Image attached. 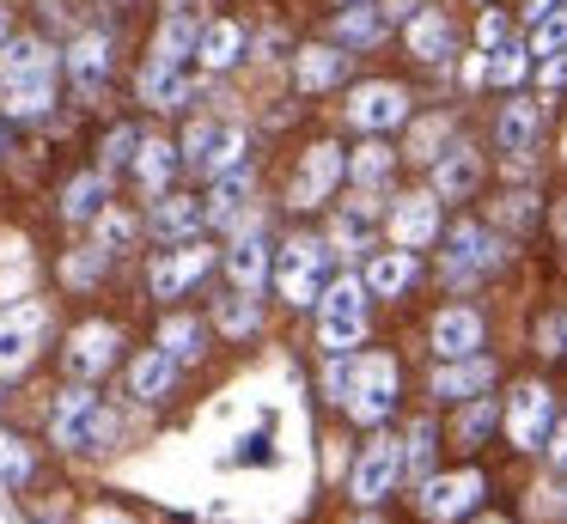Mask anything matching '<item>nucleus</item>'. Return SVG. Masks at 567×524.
I'll use <instances>...</instances> for the list:
<instances>
[{"mask_svg":"<svg viewBox=\"0 0 567 524\" xmlns=\"http://www.w3.org/2000/svg\"><path fill=\"white\" fill-rule=\"evenodd\" d=\"M348 122H354L360 134H391L409 122V92L396 80H367L348 92Z\"/></svg>","mask_w":567,"mask_h":524,"instance_id":"nucleus-14","label":"nucleus"},{"mask_svg":"<svg viewBox=\"0 0 567 524\" xmlns=\"http://www.w3.org/2000/svg\"><path fill=\"white\" fill-rule=\"evenodd\" d=\"M482 341H488V323H482L476 305H445L427 323L433 360H470V353H482Z\"/></svg>","mask_w":567,"mask_h":524,"instance_id":"nucleus-16","label":"nucleus"},{"mask_svg":"<svg viewBox=\"0 0 567 524\" xmlns=\"http://www.w3.org/2000/svg\"><path fill=\"white\" fill-rule=\"evenodd\" d=\"M177 165H184V146H172V141H159V134H147V141H141V153H135V165H128V171H135V183L153 195V202H159V195L172 189Z\"/></svg>","mask_w":567,"mask_h":524,"instance_id":"nucleus-27","label":"nucleus"},{"mask_svg":"<svg viewBox=\"0 0 567 524\" xmlns=\"http://www.w3.org/2000/svg\"><path fill=\"white\" fill-rule=\"evenodd\" d=\"M391 171H396V153H391V141H384V134H372L367 146H354V153H348V177H354L360 189L391 183Z\"/></svg>","mask_w":567,"mask_h":524,"instance_id":"nucleus-36","label":"nucleus"},{"mask_svg":"<svg viewBox=\"0 0 567 524\" xmlns=\"http://www.w3.org/2000/svg\"><path fill=\"white\" fill-rule=\"evenodd\" d=\"M0 475H7V482H31V451L19 445L13 433H0Z\"/></svg>","mask_w":567,"mask_h":524,"instance_id":"nucleus-47","label":"nucleus"},{"mask_svg":"<svg viewBox=\"0 0 567 524\" xmlns=\"http://www.w3.org/2000/svg\"><path fill=\"white\" fill-rule=\"evenodd\" d=\"M482 494H488V475L482 470L427 475V482H421V512H427L433 524H457V518H470V512L482 506Z\"/></svg>","mask_w":567,"mask_h":524,"instance_id":"nucleus-12","label":"nucleus"},{"mask_svg":"<svg viewBox=\"0 0 567 524\" xmlns=\"http://www.w3.org/2000/svg\"><path fill=\"white\" fill-rule=\"evenodd\" d=\"M7 37H13V31H7V7H0V43H7Z\"/></svg>","mask_w":567,"mask_h":524,"instance_id":"nucleus-54","label":"nucleus"},{"mask_svg":"<svg viewBox=\"0 0 567 524\" xmlns=\"http://www.w3.org/2000/svg\"><path fill=\"white\" fill-rule=\"evenodd\" d=\"M43 329H50V305L43 299H19L0 311V378H19L43 348Z\"/></svg>","mask_w":567,"mask_h":524,"instance_id":"nucleus-9","label":"nucleus"},{"mask_svg":"<svg viewBox=\"0 0 567 524\" xmlns=\"http://www.w3.org/2000/svg\"><path fill=\"white\" fill-rule=\"evenodd\" d=\"M494 390V360L488 353H470V360H440L427 378V397L433 402H470V397H488Z\"/></svg>","mask_w":567,"mask_h":524,"instance_id":"nucleus-18","label":"nucleus"},{"mask_svg":"<svg viewBox=\"0 0 567 524\" xmlns=\"http://www.w3.org/2000/svg\"><path fill=\"white\" fill-rule=\"evenodd\" d=\"M104 268H111V250H104V244H92V250H68V256H62V280H68V287H92Z\"/></svg>","mask_w":567,"mask_h":524,"instance_id":"nucleus-44","label":"nucleus"},{"mask_svg":"<svg viewBox=\"0 0 567 524\" xmlns=\"http://www.w3.org/2000/svg\"><path fill=\"white\" fill-rule=\"evenodd\" d=\"M501 263H506V250H501V238H494L482 219H457V226L445 232V250H440L445 287H476V280L494 275Z\"/></svg>","mask_w":567,"mask_h":524,"instance_id":"nucleus-5","label":"nucleus"},{"mask_svg":"<svg viewBox=\"0 0 567 524\" xmlns=\"http://www.w3.org/2000/svg\"><path fill=\"white\" fill-rule=\"evenodd\" d=\"M141 238V219L135 214H123V207H104V214H99V244H104V250H128V244H135Z\"/></svg>","mask_w":567,"mask_h":524,"instance_id":"nucleus-45","label":"nucleus"},{"mask_svg":"<svg viewBox=\"0 0 567 524\" xmlns=\"http://www.w3.org/2000/svg\"><path fill=\"white\" fill-rule=\"evenodd\" d=\"M433 451H440V427L421 414V421L409 427V439H403V475L409 482H427L433 475Z\"/></svg>","mask_w":567,"mask_h":524,"instance_id":"nucleus-42","label":"nucleus"},{"mask_svg":"<svg viewBox=\"0 0 567 524\" xmlns=\"http://www.w3.org/2000/svg\"><path fill=\"white\" fill-rule=\"evenodd\" d=\"M269 275H275L269 238H262V232H238L233 250H226V280H233V287H245V292H257Z\"/></svg>","mask_w":567,"mask_h":524,"instance_id":"nucleus-28","label":"nucleus"},{"mask_svg":"<svg viewBox=\"0 0 567 524\" xmlns=\"http://www.w3.org/2000/svg\"><path fill=\"white\" fill-rule=\"evenodd\" d=\"M427 177H433V195H440V202H470V195L482 189V153L470 141H452L427 165Z\"/></svg>","mask_w":567,"mask_h":524,"instance_id":"nucleus-19","label":"nucleus"},{"mask_svg":"<svg viewBox=\"0 0 567 524\" xmlns=\"http://www.w3.org/2000/svg\"><path fill=\"white\" fill-rule=\"evenodd\" d=\"M403 49L421 61V68H445L457 55V24L445 7H421L415 19H403Z\"/></svg>","mask_w":567,"mask_h":524,"instance_id":"nucleus-17","label":"nucleus"},{"mask_svg":"<svg viewBox=\"0 0 567 524\" xmlns=\"http://www.w3.org/2000/svg\"><path fill=\"white\" fill-rule=\"evenodd\" d=\"M153 341H159V348L172 353L177 366H196L202 353H208V323H202V317H189V311H172Z\"/></svg>","mask_w":567,"mask_h":524,"instance_id":"nucleus-32","label":"nucleus"},{"mask_svg":"<svg viewBox=\"0 0 567 524\" xmlns=\"http://www.w3.org/2000/svg\"><path fill=\"white\" fill-rule=\"evenodd\" d=\"M189 7H196V0H165V12H189Z\"/></svg>","mask_w":567,"mask_h":524,"instance_id":"nucleus-52","label":"nucleus"},{"mask_svg":"<svg viewBox=\"0 0 567 524\" xmlns=\"http://www.w3.org/2000/svg\"><path fill=\"white\" fill-rule=\"evenodd\" d=\"M348 177V153L336 141H318L306 158H299L293 183H287V207H299V214H311V207H323L336 189H342Z\"/></svg>","mask_w":567,"mask_h":524,"instance_id":"nucleus-10","label":"nucleus"},{"mask_svg":"<svg viewBox=\"0 0 567 524\" xmlns=\"http://www.w3.org/2000/svg\"><path fill=\"white\" fill-rule=\"evenodd\" d=\"M372 202H348L342 214L330 219V250H342V256H360V250H372Z\"/></svg>","mask_w":567,"mask_h":524,"instance_id":"nucleus-35","label":"nucleus"},{"mask_svg":"<svg viewBox=\"0 0 567 524\" xmlns=\"http://www.w3.org/2000/svg\"><path fill=\"white\" fill-rule=\"evenodd\" d=\"M245 49H250V37H245V24H238V19H208V24H202L196 61L208 73H226L233 61H245Z\"/></svg>","mask_w":567,"mask_h":524,"instance_id":"nucleus-30","label":"nucleus"},{"mask_svg":"<svg viewBox=\"0 0 567 524\" xmlns=\"http://www.w3.org/2000/svg\"><path fill=\"white\" fill-rule=\"evenodd\" d=\"M506 421V409H501V397H470V402H457V421H452V445L457 451H476L482 439L494 433V427Z\"/></svg>","mask_w":567,"mask_h":524,"instance_id":"nucleus-33","label":"nucleus"},{"mask_svg":"<svg viewBox=\"0 0 567 524\" xmlns=\"http://www.w3.org/2000/svg\"><path fill=\"white\" fill-rule=\"evenodd\" d=\"M403 397V366L391 353H354L348 366V390H342V414L354 427H384Z\"/></svg>","mask_w":567,"mask_h":524,"instance_id":"nucleus-1","label":"nucleus"},{"mask_svg":"<svg viewBox=\"0 0 567 524\" xmlns=\"http://www.w3.org/2000/svg\"><path fill=\"white\" fill-rule=\"evenodd\" d=\"M208 268H214V250L189 238V244H177V250H159V256H153L147 287H153V299H184L196 280H208Z\"/></svg>","mask_w":567,"mask_h":524,"instance_id":"nucleus-15","label":"nucleus"},{"mask_svg":"<svg viewBox=\"0 0 567 524\" xmlns=\"http://www.w3.org/2000/svg\"><path fill=\"white\" fill-rule=\"evenodd\" d=\"M116 7H123V0H116Z\"/></svg>","mask_w":567,"mask_h":524,"instance_id":"nucleus-58","label":"nucleus"},{"mask_svg":"<svg viewBox=\"0 0 567 524\" xmlns=\"http://www.w3.org/2000/svg\"><path fill=\"white\" fill-rule=\"evenodd\" d=\"M501 219L506 226H530V219H537V195H506Z\"/></svg>","mask_w":567,"mask_h":524,"instance_id":"nucleus-48","label":"nucleus"},{"mask_svg":"<svg viewBox=\"0 0 567 524\" xmlns=\"http://www.w3.org/2000/svg\"><path fill=\"white\" fill-rule=\"evenodd\" d=\"M68 73H74V92L80 97H99L111 85V37L104 31H80L74 49H68Z\"/></svg>","mask_w":567,"mask_h":524,"instance_id":"nucleus-23","label":"nucleus"},{"mask_svg":"<svg viewBox=\"0 0 567 524\" xmlns=\"http://www.w3.org/2000/svg\"><path fill=\"white\" fill-rule=\"evenodd\" d=\"M245 202H250V165H245V171H226V177H214L208 226H233V219L245 214Z\"/></svg>","mask_w":567,"mask_h":524,"instance_id":"nucleus-39","label":"nucleus"},{"mask_svg":"<svg viewBox=\"0 0 567 524\" xmlns=\"http://www.w3.org/2000/svg\"><path fill=\"white\" fill-rule=\"evenodd\" d=\"M214 323L226 329L233 341H245V336H257L262 329V305H257V292H245V287H233L220 305H214Z\"/></svg>","mask_w":567,"mask_h":524,"instance_id":"nucleus-37","label":"nucleus"},{"mask_svg":"<svg viewBox=\"0 0 567 524\" xmlns=\"http://www.w3.org/2000/svg\"><path fill=\"white\" fill-rule=\"evenodd\" d=\"M116 353H123V329L92 317V323H80L74 336H68L62 366H68V378H74V384H99V378L116 366Z\"/></svg>","mask_w":567,"mask_h":524,"instance_id":"nucleus-11","label":"nucleus"},{"mask_svg":"<svg viewBox=\"0 0 567 524\" xmlns=\"http://www.w3.org/2000/svg\"><path fill=\"white\" fill-rule=\"evenodd\" d=\"M55 49L43 37H7L0 43V85H25V80H55Z\"/></svg>","mask_w":567,"mask_h":524,"instance_id":"nucleus-22","label":"nucleus"},{"mask_svg":"<svg viewBox=\"0 0 567 524\" xmlns=\"http://www.w3.org/2000/svg\"><path fill=\"white\" fill-rule=\"evenodd\" d=\"M530 55H537V61L567 55V0H561V7H549L537 24H530Z\"/></svg>","mask_w":567,"mask_h":524,"instance_id":"nucleus-43","label":"nucleus"},{"mask_svg":"<svg viewBox=\"0 0 567 524\" xmlns=\"http://www.w3.org/2000/svg\"><path fill=\"white\" fill-rule=\"evenodd\" d=\"M0 141H7V129H0Z\"/></svg>","mask_w":567,"mask_h":524,"instance_id":"nucleus-57","label":"nucleus"},{"mask_svg":"<svg viewBox=\"0 0 567 524\" xmlns=\"http://www.w3.org/2000/svg\"><path fill=\"white\" fill-rule=\"evenodd\" d=\"M530 61H537L530 43H513V37H506L501 49H488V68L482 73H488V85H501V92H518V80L530 73Z\"/></svg>","mask_w":567,"mask_h":524,"instance_id":"nucleus-41","label":"nucleus"},{"mask_svg":"<svg viewBox=\"0 0 567 524\" xmlns=\"http://www.w3.org/2000/svg\"><path fill=\"white\" fill-rule=\"evenodd\" d=\"M384 232H391V244H403V250H427V244H440V238H445L440 195H433V189L396 195L391 214H384Z\"/></svg>","mask_w":567,"mask_h":524,"instance_id":"nucleus-13","label":"nucleus"},{"mask_svg":"<svg viewBox=\"0 0 567 524\" xmlns=\"http://www.w3.org/2000/svg\"><path fill=\"white\" fill-rule=\"evenodd\" d=\"M561 336H567V311H561Z\"/></svg>","mask_w":567,"mask_h":524,"instance_id":"nucleus-55","label":"nucleus"},{"mask_svg":"<svg viewBox=\"0 0 567 524\" xmlns=\"http://www.w3.org/2000/svg\"><path fill=\"white\" fill-rule=\"evenodd\" d=\"M177 384V360L153 341V348H141L135 360H128V397L135 402H165Z\"/></svg>","mask_w":567,"mask_h":524,"instance_id":"nucleus-25","label":"nucleus"},{"mask_svg":"<svg viewBox=\"0 0 567 524\" xmlns=\"http://www.w3.org/2000/svg\"><path fill=\"white\" fill-rule=\"evenodd\" d=\"M415 280H421V250L391 244V250H372V256H367V287H372V299H403Z\"/></svg>","mask_w":567,"mask_h":524,"instance_id":"nucleus-24","label":"nucleus"},{"mask_svg":"<svg viewBox=\"0 0 567 524\" xmlns=\"http://www.w3.org/2000/svg\"><path fill=\"white\" fill-rule=\"evenodd\" d=\"M0 110L19 122L31 116H50L55 110V80H25V85H0Z\"/></svg>","mask_w":567,"mask_h":524,"instance_id":"nucleus-40","label":"nucleus"},{"mask_svg":"<svg viewBox=\"0 0 567 524\" xmlns=\"http://www.w3.org/2000/svg\"><path fill=\"white\" fill-rule=\"evenodd\" d=\"M367 299H372L367 275H342L323 287V299H318V348L323 353H354L367 341Z\"/></svg>","mask_w":567,"mask_h":524,"instance_id":"nucleus-2","label":"nucleus"},{"mask_svg":"<svg viewBox=\"0 0 567 524\" xmlns=\"http://www.w3.org/2000/svg\"><path fill=\"white\" fill-rule=\"evenodd\" d=\"M196 49H202L196 19H189V12H165L159 37H153V55H159V61H184V68H189V55H196Z\"/></svg>","mask_w":567,"mask_h":524,"instance_id":"nucleus-38","label":"nucleus"},{"mask_svg":"<svg viewBox=\"0 0 567 524\" xmlns=\"http://www.w3.org/2000/svg\"><path fill=\"white\" fill-rule=\"evenodd\" d=\"M543 451H549V463L567 475V421H555V433H549V445H543Z\"/></svg>","mask_w":567,"mask_h":524,"instance_id":"nucleus-49","label":"nucleus"},{"mask_svg":"<svg viewBox=\"0 0 567 524\" xmlns=\"http://www.w3.org/2000/svg\"><path fill=\"white\" fill-rule=\"evenodd\" d=\"M135 153H141V134H135V129H111L99 165H104V171H111V165H135Z\"/></svg>","mask_w":567,"mask_h":524,"instance_id":"nucleus-46","label":"nucleus"},{"mask_svg":"<svg viewBox=\"0 0 567 524\" xmlns=\"http://www.w3.org/2000/svg\"><path fill=\"white\" fill-rule=\"evenodd\" d=\"M342 73H348V49L342 43H311V49L293 55L299 92H330V85H342Z\"/></svg>","mask_w":567,"mask_h":524,"instance_id":"nucleus-29","label":"nucleus"},{"mask_svg":"<svg viewBox=\"0 0 567 524\" xmlns=\"http://www.w3.org/2000/svg\"><path fill=\"white\" fill-rule=\"evenodd\" d=\"M396 482H403V439L372 433L367 445H360L354 470H348V494H354V506H379Z\"/></svg>","mask_w":567,"mask_h":524,"instance_id":"nucleus-8","label":"nucleus"},{"mask_svg":"<svg viewBox=\"0 0 567 524\" xmlns=\"http://www.w3.org/2000/svg\"><path fill=\"white\" fill-rule=\"evenodd\" d=\"M506 439H513V451H543L555 433V390L543 384V378H525V384H513V397H506Z\"/></svg>","mask_w":567,"mask_h":524,"instance_id":"nucleus-7","label":"nucleus"},{"mask_svg":"<svg viewBox=\"0 0 567 524\" xmlns=\"http://www.w3.org/2000/svg\"><path fill=\"white\" fill-rule=\"evenodd\" d=\"M336 43L342 49H372L384 37V7H372V0H354V7H336Z\"/></svg>","mask_w":567,"mask_h":524,"instance_id":"nucleus-34","label":"nucleus"},{"mask_svg":"<svg viewBox=\"0 0 567 524\" xmlns=\"http://www.w3.org/2000/svg\"><path fill=\"white\" fill-rule=\"evenodd\" d=\"M50 433H55V445H68V451H99L104 439L116 433V421H111V409H104L99 390L74 384V390H62V397H55Z\"/></svg>","mask_w":567,"mask_h":524,"instance_id":"nucleus-4","label":"nucleus"},{"mask_svg":"<svg viewBox=\"0 0 567 524\" xmlns=\"http://www.w3.org/2000/svg\"><path fill=\"white\" fill-rule=\"evenodd\" d=\"M330 238H311V232H299V238H287L281 250H275V292H281L287 305H318L323 287H330Z\"/></svg>","mask_w":567,"mask_h":524,"instance_id":"nucleus-3","label":"nucleus"},{"mask_svg":"<svg viewBox=\"0 0 567 524\" xmlns=\"http://www.w3.org/2000/svg\"><path fill=\"white\" fill-rule=\"evenodd\" d=\"M189 68L184 61H159V55H147V68H141V97H147L153 110H184L189 104Z\"/></svg>","mask_w":567,"mask_h":524,"instance_id":"nucleus-26","label":"nucleus"},{"mask_svg":"<svg viewBox=\"0 0 567 524\" xmlns=\"http://www.w3.org/2000/svg\"><path fill=\"white\" fill-rule=\"evenodd\" d=\"M202 226H208V202L177 195V189H165L159 202H153V214H147V232H153V238H165V244H189Z\"/></svg>","mask_w":567,"mask_h":524,"instance_id":"nucleus-21","label":"nucleus"},{"mask_svg":"<svg viewBox=\"0 0 567 524\" xmlns=\"http://www.w3.org/2000/svg\"><path fill=\"white\" fill-rule=\"evenodd\" d=\"M476 524H513V518H501V512H482V518Z\"/></svg>","mask_w":567,"mask_h":524,"instance_id":"nucleus-53","label":"nucleus"},{"mask_svg":"<svg viewBox=\"0 0 567 524\" xmlns=\"http://www.w3.org/2000/svg\"><path fill=\"white\" fill-rule=\"evenodd\" d=\"M537 134H543L537 97L513 92V97L501 104V116H494V146H501L506 158H530V153H537Z\"/></svg>","mask_w":567,"mask_h":524,"instance_id":"nucleus-20","label":"nucleus"},{"mask_svg":"<svg viewBox=\"0 0 567 524\" xmlns=\"http://www.w3.org/2000/svg\"><path fill=\"white\" fill-rule=\"evenodd\" d=\"M506 43V19L501 12H482V49H501Z\"/></svg>","mask_w":567,"mask_h":524,"instance_id":"nucleus-50","label":"nucleus"},{"mask_svg":"<svg viewBox=\"0 0 567 524\" xmlns=\"http://www.w3.org/2000/svg\"><path fill=\"white\" fill-rule=\"evenodd\" d=\"M86 524H128V518H123L116 506H92V512H86Z\"/></svg>","mask_w":567,"mask_h":524,"instance_id":"nucleus-51","label":"nucleus"},{"mask_svg":"<svg viewBox=\"0 0 567 524\" xmlns=\"http://www.w3.org/2000/svg\"><path fill=\"white\" fill-rule=\"evenodd\" d=\"M336 7H354V0H336Z\"/></svg>","mask_w":567,"mask_h":524,"instance_id":"nucleus-56","label":"nucleus"},{"mask_svg":"<svg viewBox=\"0 0 567 524\" xmlns=\"http://www.w3.org/2000/svg\"><path fill=\"white\" fill-rule=\"evenodd\" d=\"M104 207H111V177H104V171H80V177L62 189V219L68 226H86V219H99Z\"/></svg>","mask_w":567,"mask_h":524,"instance_id":"nucleus-31","label":"nucleus"},{"mask_svg":"<svg viewBox=\"0 0 567 524\" xmlns=\"http://www.w3.org/2000/svg\"><path fill=\"white\" fill-rule=\"evenodd\" d=\"M245 153H250V134L238 122H196L184 134V165L196 177H226V171H245Z\"/></svg>","mask_w":567,"mask_h":524,"instance_id":"nucleus-6","label":"nucleus"}]
</instances>
